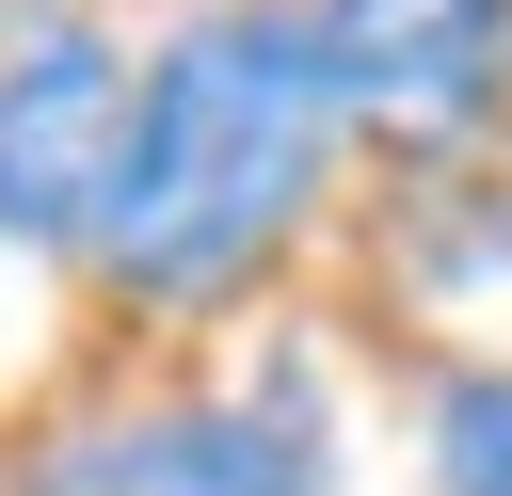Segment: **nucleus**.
I'll return each instance as SVG.
<instances>
[{"label": "nucleus", "instance_id": "obj_4", "mask_svg": "<svg viewBox=\"0 0 512 496\" xmlns=\"http://www.w3.org/2000/svg\"><path fill=\"white\" fill-rule=\"evenodd\" d=\"M352 144L384 160H496L512 144V0H304Z\"/></svg>", "mask_w": 512, "mask_h": 496}, {"label": "nucleus", "instance_id": "obj_3", "mask_svg": "<svg viewBox=\"0 0 512 496\" xmlns=\"http://www.w3.org/2000/svg\"><path fill=\"white\" fill-rule=\"evenodd\" d=\"M128 128L112 0H0V256H80Z\"/></svg>", "mask_w": 512, "mask_h": 496}, {"label": "nucleus", "instance_id": "obj_2", "mask_svg": "<svg viewBox=\"0 0 512 496\" xmlns=\"http://www.w3.org/2000/svg\"><path fill=\"white\" fill-rule=\"evenodd\" d=\"M32 496H352V416L320 352H256L208 384H128L32 448Z\"/></svg>", "mask_w": 512, "mask_h": 496}, {"label": "nucleus", "instance_id": "obj_5", "mask_svg": "<svg viewBox=\"0 0 512 496\" xmlns=\"http://www.w3.org/2000/svg\"><path fill=\"white\" fill-rule=\"evenodd\" d=\"M416 496H512V352H432V384H416Z\"/></svg>", "mask_w": 512, "mask_h": 496}, {"label": "nucleus", "instance_id": "obj_1", "mask_svg": "<svg viewBox=\"0 0 512 496\" xmlns=\"http://www.w3.org/2000/svg\"><path fill=\"white\" fill-rule=\"evenodd\" d=\"M336 160H352V112L320 80L304 0H176L128 48V128H112L80 272L128 320H224L320 240Z\"/></svg>", "mask_w": 512, "mask_h": 496}]
</instances>
